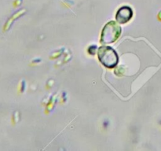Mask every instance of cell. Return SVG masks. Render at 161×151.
<instances>
[{
    "instance_id": "1",
    "label": "cell",
    "mask_w": 161,
    "mask_h": 151,
    "mask_svg": "<svg viewBox=\"0 0 161 151\" xmlns=\"http://www.w3.org/2000/svg\"><path fill=\"white\" fill-rule=\"evenodd\" d=\"M99 60L101 62L108 68H113L118 62V56L113 48L108 47H102L98 51Z\"/></svg>"
},
{
    "instance_id": "2",
    "label": "cell",
    "mask_w": 161,
    "mask_h": 151,
    "mask_svg": "<svg viewBox=\"0 0 161 151\" xmlns=\"http://www.w3.org/2000/svg\"><path fill=\"white\" fill-rule=\"evenodd\" d=\"M132 17V10L128 6L120 8L116 14V20L119 23L124 24L128 21Z\"/></svg>"
}]
</instances>
